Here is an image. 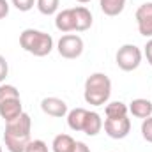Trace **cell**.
<instances>
[{"label":"cell","mask_w":152,"mask_h":152,"mask_svg":"<svg viewBox=\"0 0 152 152\" xmlns=\"http://www.w3.org/2000/svg\"><path fill=\"white\" fill-rule=\"evenodd\" d=\"M36 5H37L41 14L51 16V14H57L58 5H60V0H36Z\"/></svg>","instance_id":"cell-18"},{"label":"cell","mask_w":152,"mask_h":152,"mask_svg":"<svg viewBox=\"0 0 152 152\" xmlns=\"http://www.w3.org/2000/svg\"><path fill=\"white\" fill-rule=\"evenodd\" d=\"M25 152H50V151H48V145L42 140H30Z\"/></svg>","instance_id":"cell-21"},{"label":"cell","mask_w":152,"mask_h":152,"mask_svg":"<svg viewBox=\"0 0 152 152\" xmlns=\"http://www.w3.org/2000/svg\"><path fill=\"white\" fill-rule=\"evenodd\" d=\"M73 152H90V149H88V145L85 142H76Z\"/></svg>","instance_id":"cell-26"},{"label":"cell","mask_w":152,"mask_h":152,"mask_svg":"<svg viewBox=\"0 0 152 152\" xmlns=\"http://www.w3.org/2000/svg\"><path fill=\"white\" fill-rule=\"evenodd\" d=\"M20 92L14 85H7V83H0V103L7 101V99H18Z\"/></svg>","instance_id":"cell-19"},{"label":"cell","mask_w":152,"mask_h":152,"mask_svg":"<svg viewBox=\"0 0 152 152\" xmlns=\"http://www.w3.org/2000/svg\"><path fill=\"white\" fill-rule=\"evenodd\" d=\"M143 55H145L147 62L152 66V37H151V41H147V44H145V51H143Z\"/></svg>","instance_id":"cell-24"},{"label":"cell","mask_w":152,"mask_h":152,"mask_svg":"<svg viewBox=\"0 0 152 152\" xmlns=\"http://www.w3.org/2000/svg\"><path fill=\"white\" fill-rule=\"evenodd\" d=\"M104 133L113 138V140H122L131 133V120L127 117H120V118H106L103 122Z\"/></svg>","instance_id":"cell-6"},{"label":"cell","mask_w":152,"mask_h":152,"mask_svg":"<svg viewBox=\"0 0 152 152\" xmlns=\"http://www.w3.org/2000/svg\"><path fill=\"white\" fill-rule=\"evenodd\" d=\"M21 113H23L21 97H18V99H7V101H2L0 103V117L5 122L14 120L16 117H20Z\"/></svg>","instance_id":"cell-10"},{"label":"cell","mask_w":152,"mask_h":152,"mask_svg":"<svg viewBox=\"0 0 152 152\" xmlns=\"http://www.w3.org/2000/svg\"><path fill=\"white\" fill-rule=\"evenodd\" d=\"M75 9V21H76V32H85L92 27V12L83 7V5H78L73 7Z\"/></svg>","instance_id":"cell-12"},{"label":"cell","mask_w":152,"mask_h":152,"mask_svg":"<svg viewBox=\"0 0 152 152\" xmlns=\"http://www.w3.org/2000/svg\"><path fill=\"white\" fill-rule=\"evenodd\" d=\"M87 113H88V110H85V108H75V110H71L67 113V126H69V129H73L76 133L83 131Z\"/></svg>","instance_id":"cell-14"},{"label":"cell","mask_w":152,"mask_h":152,"mask_svg":"<svg viewBox=\"0 0 152 152\" xmlns=\"http://www.w3.org/2000/svg\"><path fill=\"white\" fill-rule=\"evenodd\" d=\"M75 145H76V140L71 134H57L53 138L51 149H53V152H73Z\"/></svg>","instance_id":"cell-15"},{"label":"cell","mask_w":152,"mask_h":152,"mask_svg":"<svg viewBox=\"0 0 152 152\" xmlns=\"http://www.w3.org/2000/svg\"><path fill=\"white\" fill-rule=\"evenodd\" d=\"M7 75H9V64H7L5 57L0 55V83H4V80L7 78Z\"/></svg>","instance_id":"cell-23"},{"label":"cell","mask_w":152,"mask_h":152,"mask_svg":"<svg viewBox=\"0 0 152 152\" xmlns=\"http://www.w3.org/2000/svg\"><path fill=\"white\" fill-rule=\"evenodd\" d=\"M0 152H2V147H0Z\"/></svg>","instance_id":"cell-28"},{"label":"cell","mask_w":152,"mask_h":152,"mask_svg":"<svg viewBox=\"0 0 152 152\" xmlns=\"http://www.w3.org/2000/svg\"><path fill=\"white\" fill-rule=\"evenodd\" d=\"M112 96V80L104 73H94L85 80L83 97L87 104L103 106L110 101Z\"/></svg>","instance_id":"cell-2"},{"label":"cell","mask_w":152,"mask_h":152,"mask_svg":"<svg viewBox=\"0 0 152 152\" xmlns=\"http://www.w3.org/2000/svg\"><path fill=\"white\" fill-rule=\"evenodd\" d=\"M103 129V118L97 112H88L85 118V126H83V133L87 136H96L99 134Z\"/></svg>","instance_id":"cell-13"},{"label":"cell","mask_w":152,"mask_h":152,"mask_svg":"<svg viewBox=\"0 0 152 152\" xmlns=\"http://www.w3.org/2000/svg\"><path fill=\"white\" fill-rule=\"evenodd\" d=\"M142 58H143V51L136 44H124L118 48V51L115 55V62H117L118 69H122L126 73L138 69L142 64Z\"/></svg>","instance_id":"cell-4"},{"label":"cell","mask_w":152,"mask_h":152,"mask_svg":"<svg viewBox=\"0 0 152 152\" xmlns=\"http://www.w3.org/2000/svg\"><path fill=\"white\" fill-rule=\"evenodd\" d=\"M9 14V2L7 0H0V20H4Z\"/></svg>","instance_id":"cell-25"},{"label":"cell","mask_w":152,"mask_h":152,"mask_svg":"<svg viewBox=\"0 0 152 152\" xmlns=\"http://www.w3.org/2000/svg\"><path fill=\"white\" fill-rule=\"evenodd\" d=\"M76 2H80V4H88L90 0H76Z\"/></svg>","instance_id":"cell-27"},{"label":"cell","mask_w":152,"mask_h":152,"mask_svg":"<svg viewBox=\"0 0 152 152\" xmlns=\"http://www.w3.org/2000/svg\"><path fill=\"white\" fill-rule=\"evenodd\" d=\"M136 25L138 32L143 37H152V2L142 4L136 9Z\"/></svg>","instance_id":"cell-7"},{"label":"cell","mask_w":152,"mask_h":152,"mask_svg":"<svg viewBox=\"0 0 152 152\" xmlns=\"http://www.w3.org/2000/svg\"><path fill=\"white\" fill-rule=\"evenodd\" d=\"M129 112L136 118H147V117L152 115V101L143 99V97L133 99L131 104H129Z\"/></svg>","instance_id":"cell-11"},{"label":"cell","mask_w":152,"mask_h":152,"mask_svg":"<svg viewBox=\"0 0 152 152\" xmlns=\"http://www.w3.org/2000/svg\"><path fill=\"white\" fill-rule=\"evenodd\" d=\"M83 39L76 34H66L58 39L57 42V50H58V55L67 58V60H73V58H78L81 53H83Z\"/></svg>","instance_id":"cell-5"},{"label":"cell","mask_w":152,"mask_h":152,"mask_svg":"<svg viewBox=\"0 0 152 152\" xmlns=\"http://www.w3.org/2000/svg\"><path fill=\"white\" fill-rule=\"evenodd\" d=\"M20 46L34 57H46L53 50V37L42 30L25 28L20 34Z\"/></svg>","instance_id":"cell-3"},{"label":"cell","mask_w":152,"mask_h":152,"mask_svg":"<svg viewBox=\"0 0 152 152\" xmlns=\"http://www.w3.org/2000/svg\"><path fill=\"white\" fill-rule=\"evenodd\" d=\"M99 5L106 16H118L126 7V0H99Z\"/></svg>","instance_id":"cell-16"},{"label":"cell","mask_w":152,"mask_h":152,"mask_svg":"<svg viewBox=\"0 0 152 152\" xmlns=\"http://www.w3.org/2000/svg\"><path fill=\"white\" fill-rule=\"evenodd\" d=\"M129 112V106L122 101H113V103H106V108H104V113L106 118H120V117H127Z\"/></svg>","instance_id":"cell-17"},{"label":"cell","mask_w":152,"mask_h":152,"mask_svg":"<svg viewBox=\"0 0 152 152\" xmlns=\"http://www.w3.org/2000/svg\"><path fill=\"white\" fill-rule=\"evenodd\" d=\"M142 136L145 142L152 143V115L143 118V122H142Z\"/></svg>","instance_id":"cell-20"},{"label":"cell","mask_w":152,"mask_h":152,"mask_svg":"<svg viewBox=\"0 0 152 152\" xmlns=\"http://www.w3.org/2000/svg\"><path fill=\"white\" fill-rule=\"evenodd\" d=\"M41 110L50 117H55V118H62V117H67L69 110H67V103L60 97H44L41 101Z\"/></svg>","instance_id":"cell-8"},{"label":"cell","mask_w":152,"mask_h":152,"mask_svg":"<svg viewBox=\"0 0 152 152\" xmlns=\"http://www.w3.org/2000/svg\"><path fill=\"white\" fill-rule=\"evenodd\" d=\"M55 27L57 30L69 34V32H76V21H75V9H62L55 14Z\"/></svg>","instance_id":"cell-9"},{"label":"cell","mask_w":152,"mask_h":152,"mask_svg":"<svg viewBox=\"0 0 152 152\" xmlns=\"http://www.w3.org/2000/svg\"><path fill=\"white\" fill-rule=\"evenodd\" d=\"M11 2H12V5H14L18 11H21V12L30 11V9L34 7V4H36V0H11Z\"/></svg>","instance_id":"cell-22"},{"label":"cell","mask_w":152,"mask_h":152,"mask_svg":"<svg viewBox=\"0 0 152 152\" xmlns=\"http://www.w3.org/2000/svg\"><path fill=\"white\" fill-rule=\"evenodd\" d=\"M32 133V118L28 113L16 117L11 122H5V133H4V143L9 152H25Z\"/></svg>","instance_id":"cell-1"}]
</instances>
